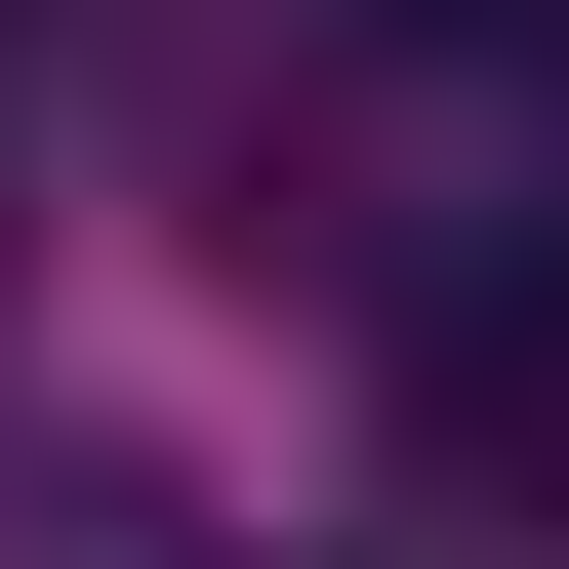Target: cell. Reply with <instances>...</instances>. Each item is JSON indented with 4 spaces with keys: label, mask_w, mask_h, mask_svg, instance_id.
Masks as SVG:
<instances>
[{
    "label": "cell",
    "mask_w": 569,
    "mask_h": 569,
    "mask_svg": "<svg viewBox=\"0 0 569 569\" xmlns=\"http://www.w3.org/2000/svg\"><path fill=\"white\" fill-rule=\"evenodd\" d=\"M488 41H569V0H488Z\"/></svg>",
    "instance_id": "6da1fadb"
}]
</instances>
